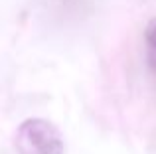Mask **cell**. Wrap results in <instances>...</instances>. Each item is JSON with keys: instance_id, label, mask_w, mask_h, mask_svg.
Listing matches in <instances>:
<instances>
[{"instance_id": "1", "label": "cell", "mask_w": 156, "mask_h": 154, "mask_svg": "<svg viewBox=\"0 0 156 154\" xmlns=\"http://www.w3.org/2000/svg\"><path fill=\"white\" fill-rule=\"evenodd\" d=\"M20 154H63L65 144L55 124L46 119H26L16 131Z\"/></svg>"}, {"instance_id": "2", "label": "cell", "mask_w": 156, "mask_h": 154, "mask_svg": "<svg viewBox=\"0 0 156 154\" xmlns=\"http://www.w3.org/2000/svg\"><path fill=\"white\" fill-rule=\"evenodd\" d=\"M144 46H146V63H148V67L156 73V18L146 26Z\"/></svg>"}]
</instances>
